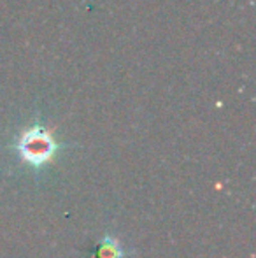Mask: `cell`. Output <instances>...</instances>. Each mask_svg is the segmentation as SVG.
<instances>
[{
    "label": "cell",
    "instance_id": "1",
    "mask_svg": "<svg viewBox=\"0 0 256 258\" xmlns=\"http://www.w3.org/2000/svg\"><path fill=\"white\" fill-rule=\"evenodd\" d=\"M14 148L23 158V162H27L35 169H41L46 163L51 162L53 156L58 153L60 146L46 126L34 125L18 137Z\"/></svg>",
    "mask_w": 256,
    "mask_h": 258
},
{
    "label": "cell",
    "instance_id": "2",
    "mask_svg": "<svg viewBox=\"0 0 256 258\" xmlns=\"http://www.w3.org/2000/svg\"><path fill=\"white\" fill-rule=\"evenodd\" d=\"M99 258H127V251L123 249V246L120 244L114 235L107 234L104 235V239L99 244V253H97Z\"/></svg>",
    "mask_w": 256,
    "mask_h": 258
}]
</instances>
